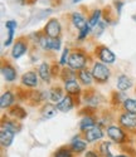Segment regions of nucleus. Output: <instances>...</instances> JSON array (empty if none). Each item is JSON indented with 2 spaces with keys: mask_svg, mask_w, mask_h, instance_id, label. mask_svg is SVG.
Segmentation results:
<instances>
[{
  "mask_svg": "<svg viewBox=\"0 0 136 157\" xmlns=\"http://www.w3.org/2000/svg\"><path fill=\"white\" fill-rule=\"evenodd\" d=\"M92 75L97 82L105 83L108 81V78L111 75V72L105 65V63H94L93 68H92Z\"/></svg>",
  "mask_w": 136,
  "mask_h": 157,
  "instance_id": "obj_1",
  "label": "nucleus"
},
{
  "mask_svg": "<svg viewBox=\"0 0 136 157\" xmlns=\"http://www.w3.org/2000/svg\"><path fill=\"white\" fill-rule=\"evenodd\" d=\"M86 56L82 53V52H74L68 58V67L74 69V71H81L85 68L86 65Z\"/></svg>",
  "mask_w": 136,
  "mask_h": 157,
  "instance_id": "obj_2",
  "label": "nucleus"
},
{
  "mask_svg": "<svg viewBox=\"0 0 136 157\" xmlns=\"http://www.w3.org/2000/svg\"><path fill=\"white\" fill-rule=\"evenodd\" d=\"M39 44L42 45L44 50H53V52H58L61 49V39L59 38H50L48 35L40 36L39 38Z\"/></svg>",
  "mask_w": 136,
  "mask_h": 157,
  "instance_id": "obj_3",
  "label": "nucleus"
},
{
  "mask_svg": "<svg viewBox=\"0 0 136 157\" xmlns=\"http://www.w3.org/2000/svg\"><path fill=\"white\" fill-rule=\"evenodd\" d=\"M62 32V27L58 19H49V21L46 24L44 27V33L46 35L50 36V38H58L59 34Z\"/></svg>",
  "mask_w": 136,
  "mask_h": 157,
  "instance_id": "obj_4",
  "label": "nucleus"
},
{
  "mask_svg": "<svg viewBox=\"0 0 136 157\" xmlns=\"http://www.w3.org/2000/svg\"><path fill=\"white\" fill-rule=\"evenodd\" d=\"M107 135L112 141H115L117 143H122L126 138L125 132L117 126H108L107 127Z\"/></svg>",
  "mask_w": 136,
  "mask_h": 157,
  "instance_id": "obj_5",
  "label": "nucleus"
},
{
  "mask_svg": "<svg viewBox=\"0 0 136 157\" xmlns=\"http://www.w3.org/2000/svg\"><path fill=\"white\" fill-rule=\"evenodd\" d=\"M98 58L105 64H112L116 60V56L112 53V50L108 49L107 47H101L100 48V50H98Z\"/></svg>",
  "mask_w": 136,
  "mask_h": 157,
  "instance_id": "obj_6",
  "label": "nucleus"
},
{
  "mask_svg": "<svg viewBox=\"0 0 136 157\" xmlns=\"http://www.w3.org/2000/svg\"><path fill=\"white\" fill-rule=\"evenodd\" d=\"M120 123L124 127H127V128L136 127V114L130 113V112H125L124 114L120 116Z\"/></svg>",
  "mask_w": 136,
  "mask_h": 157,
  "instance_id": "obj_7",
  "label": "nucleus"
},
{
  "mask_svg": "<svg viewBox=\"0 0 136 157\" xmlns=\"http://www.w3.org/2000/svg\"><path fill=\"white\" fill-rule=\"evenodd\" d=\"M14 136H15V132L3 127L2 131H0V141H2V145L4 147H9L11 145L13 140H14Z\"/></svg>",
  "mask_w": 136,
  "mask_h": 157,
  "instance_id": "obj_8",
  "label": "nucleus"
},
{
  "mask_svg": "<svg viewBox=\"0 0 136 157\" xmlns=\"http://www.w3.org/2000/svg\"><path fill=\"white\" fill-rule=\"evenodd\" d=\"M74 107V103L71 96H64L58 103H57V108L61 112H70Z\"/></svg>",
  "mask_w": 136,
  "mask_h": 157,
  "instance_id": "obj_9",
  "label": "nucleus"
},
{
  "mask_svg": "<svg viewBox=\"0 0 136 157\" xmlns=\"http://www.w3.org/2000/svg\"><path fill=\"white\" fill-rule=\"evenodd\" d=\"M71 19H72L73 25H74V27H76L78 30L83 29L86 25H88V21H87V19L85 18V15L82 14V13H78V11L73 13L72 17H71Z\"/></svg>",
  "mask_w": 136,
  "mask_h": 157,
  "instance_id": "obj_10",
  "label": "nucleus"
},
{
  "mask_svg": "<svg viewBox=\"0 0 136 157\" xmlns=\"http://www.w3.org/2000/svg\"><path fill=\"white\" fill-rule=\"evenodd\" d=\"M17 27H18V23H17L15 20H8V21L5 23V28L8 29V33H9L6 40H5V43H4L5 47H9V45L13 43V39H14V32H15Z\"/></svg>",
  "mask_w": 136,
  "mask_h": 157,
  "instance_id": "obj_11",
  "label": "nucleus"
},
{
  "mask_svg": "<svg viewBox=\"0 0 136 157\" xmlns=\"http://www.w3.org/2000/svg\"><path fill=\"white\" fill-rule=\"evenodd\" d=\"M103 137V132L100 127H92L91 129L86 131V140L88 142H96L98 140H101Z\"/></svg>",
  "mask_w": 136,
  "mask_h": 157,
  "instance_id": "obj_12",
  "label": "nucleus"
},
{
  "mask_svg": "<svg viewBox=\"0 0 136 157\" xmlns=\"http://www.w3.org/2000/svg\"><path fill=\"white\" fill-rule=\"evenodd\" d=\"M22 83L26 87H37L38 86V77L34 72H26L22 77Z\"/></svg>",
  "mask_w": 136,
  "mask_h": 157,
  "instance_id": "obj_13",
  "label": "nucleus"
},
{
  "mask_svg": "<svg viewBox=\"0 0 136 157\" xmlns=\"http://www.w3.org/2000/svg\"><path fill=\"white\" fill-rule=\"evenodd\" d=\"M131 87H132V81H131V78H129L127 75L121 74L117 78V89L118 90H121V92H125V90H127Z\"/></svg>",
  "mask_w": 136,
  "mask_h": 157,
  "instance_id": "obj_14",
  "label": "nucleus"
},
{
  "mask_svg": "<svg viewBox=\"0 0 136 157\" xmlns=\"http://www.w3.org/2000/svg\"><path fill=\"white\" fill-rule=\"evenodd\" d=\"M25 52H26V44L22 40L17 42L14 44V47H13V50H11V57L14 58V59H19L22 56L25 54Z\"/></svg>",
  "mask_w": 136,
  "mask_h": 157,
  "instance_id": "obj_15",
  "label": "nucleus"
},
{
  "mask_svg": "<svg viewBox=\"0 0 136 157\" xmlns=\"http://www.w3.org/2000/svg\"><path fill=\"white\" fill-rule=\"evenodd\" d=\"M2 73H3V75H4V78H5L6 82H13V81L17 79V71L13 68L11 65H9V64L3 65Z\"/></svg>",
  "mask_w": 136,
  "mask_h": 157,
  "instance_id": "obj_16",
  "label": "nucleus"
},
{
  "mask_svg": "<svg viewBox=\"0 0 136 157\" xmlns=\"http://www.w3.org/2000/svg\"><path fill=\"white\" fill-rule=\"evenodd\" d=\"M64 89L68 94H78L81 92V87L76 79H71V81L64 82Z\"/></svg>",
  "mask_w": 136,
  "mask_h": 157,
  "instance_id": "obj_17",
  "label": "nucleus"
},
{
  "mask_svg": "<svg viewBox=\"0 0 136 157\" xmlns=\"http://www.w3.org/2000/svg\"><path fill=\"white\" fill-rule=\"evenodd\" d=\"M78 78H79V81L82 82L83 84H86V86H90V84L92 83V81H93L92 71H88V69H86V68L81 69V71L78 72Z\"/></svg>",
  "mask_w": 136,
  "mask_h": 157,
  "instance_id": "obj_18",
  "label": "nucleus"
},
{
  "mask_svg": "<svg viewBox=\"0 0 136 157\" xmlns=\"http://www.w3.org/2000/svg\"><path fill=\"white\" fill-rule=\"evenodd\" d=\"M38 74L44 82H48L50 78V67L48 63H42L38 68Z\"/></svg>",
  "mask_w": 136,
  "mask_h": 157,
  "instance_id": "obj_19",
  "label": "nucleus"
},
{
  "mask_svg": "<svg viewBox=\"0 0 136 157\" xmlns=\"http://www.w3.org/2000/svg\"><path fill=\"white\" fill-rule=\"evenodd\" d=\"M13 103H14V96H13L11 92H5L2 96V98H0V106H2V108H8Z\"/></svg>",
  "mask_w": 136,
  "mask_h": 157,
  "instance_id": "obj_20",
  "label": "nucleus"
},
{
  "mask_svg": "<svg viewBox=\"0 0 136 157\" xmlns=\"http://www.w3.org/2000/svg\"><path fill=\"white\" fill-rule=\"evenodd\" d=\"M94 123H96V121H94L92 117H90V116L83 117L82 121L79 122V129L81 131H85V132H86V131H88L92 127H94Z\"/></svg>",
  "mask_w": 136,
  "mask_h": 157,
  "instance_id": "obj_21",
  "label": "nucleus"
},
{
  "mask_svg": "<svg viewBox=\"0 0 136 157\" xmlns=\"http://www.w3.org/2000/svg\"><path fill=\"white\" fill-rule=\"evenodd\" d=\"M86 147H87V143L85 141H82V140H79V138H74L72 141V143H71V148L74 152H78V153L83 152L86 150Z\"/></svg>",
  "mask_w": 136,
  "mask_h": 157,
  "instance_id": "obj_22",
  "label": "nucleus"
},
{
  "mask_svg": "<svg viewBox=\"0 0 136 157\" xmlns=\"http://www.w3.org/2000/svg\"><path fill=\"white\" fill-rule=\"evenodd\" d=\"M101 17H102V11H101V9H96V10L92 13V15L90 17V19H88V25H90L91 28L96 27V25L101 21Z\"/></svg>",
  "mask_w": 136,
  "mask_h": 157,
  "instance_id": "obj_23",
  "label": "nucleus"
},
{
  "mask_svg": "<svg viewBox=\"0 0 136 157\" xmlns=\"http://www.w3.org/2000/svg\"><path fill=\"white\" fill-rule=\"evenodd\" d=\"M57 106H53V104H46L42 113H43V117L44 118H52L57 114Z\"/></svg>",
  "mask_w": 136,
  "mask_h": 157,
  "instance_id": "obj_24",
  "label": "nucleus"
},
{
  "mask_svg": "<svg viewBox=\"0 0 136 157\" xmlns=\"http://www.w3.org/2000/svg\"><path fill=\"white\" fill-rule=\"evenodd\" d=\"M124 108L126 109V112H130V113H135L136 114V99H134V98H126L124 101Z\"/></svg>",
  "mask_w": 136,
  "mask_h": 157,
  "instance_id": "obj_25",
  "label": "nucleus"
},
{
  "mask_svg": "<svg viewBox=\"0 0 136 157\" xmlns=\"http://www.w3.org/2000/svg\"><path fill=\"white\" fill-rule=\"evenodd\" d=\"M63 98V93H62V89L61 88H53L50 92H49V99L53 102H59Z\"/></svg>",
  "mask_w": 136,
  "mask_h": 157,
  "instance_id": "obj_26",
  "label": "nucleus"
},
{
  "mask_svg": "<svg viewBox=\"0 0 136 157\" xmlns=\"http://www.w3.org/2000/svg\"><path fill=\"white\" fill-rule=\"evenodd\" d=\"M62 77H63L64 82L71 81V79H76V74H74V72L72 71V68H70V69H63Z\"/></svg>",
  "mask_w": 136,
  "mask_h": 157,
  "instance_id": "obj_27",
  "label": "nucleus"
},
{
  "mask_svg": "<svg viewBox=\"0 0 136 157\" xmlns=\"http://www.w3.org/2000/svg\"><path fill=\"white\" fill-rule=\"evenodd\" d=\"M105 28H106V23L105 21H100L96 27H93V32H94V34H96L97 36H100L102 33H103V30H105Z\"/></svg>",
  "mask_w": 136,
  "mask_h": 157,
  "instance_id": "obj_28",
  "label": "nucleus"
},
{
  "mask_svg": "<svg viewBox=\"0 0 136 157\" xmlns=\"http://www.w3.org/2000/svg\"><path fill=\"white\" fill-rule=\"evenodd\" d=\"M100 151L105 156H111V152H110V142H102L101 146H100Z\"/></svg>",
  "mask_w": 136,
  "mask_h": 157,
  "instance_id": "obj_29",
  "label": "nucleus"
},
{
  "mask_svg": "<svg viewBox=\"0 0 136 157\" xmlns=\"http://www.w3.org/2000/svg\"><path fill=\"white\" fill-rule=\"evenodd\" d=\"M91 27H90V25H86V27L83 28V29H81L79 30V34H78V39H79V40H83V39L91 33Z\"/></svg>",
  "mask_w": 136,
  "mask_h": 157,
  "instance_id": "obj_30",
  "label": "nucleus"
},
{
  "mask_svg": "<svg viewBox=\"0 0 136 157\" xmlns=\"http://www.w3.org/2000/svg\"><path fill=\"white\" fill-rule=\"evenodd\" d=\"M68 58H70V49L66 48L62 53V57H61V60H59V64L61 65H64L68 63Z\"/></svg>",
  "mask_w": 136,
  "mask_h": 157,
  "instance_id": "obj_31",
  "label": "nucleus"
},
{
  "mask_svg": "<svg viewBox=\"0 0 136 157\" xmlns=\"http://www.w3.org/2000/svg\"><path fill=\"white\" fill-rule=\"evenodd\" d=\"M54 157H72V155H71V152L68 151L67 148H61L56 153V156H54Z\"/></svg>",
  "mask_w": 136,
  "mask_h": 157,
  "instance_id": "obj_32",
  "label": "nucleus"
},
{
  "mask_svg": "<svg viewBox=\"0 0 136 157\" xmlns=\"http://www.w3.org/2000/svg\"><path fill=\"white\" fill-rule=\"evenodd\" d=\"M85 157H98V156H97V153H94L93 151H88Z\"/></svg>",
  "mask_w": 136,
  "mask_h": 157,
  "instance_id": "obj_33",
  "label": "nucleus"
},
{
  "mask_svg": "<svg viewBox=\"0 0 136 157\" xmlns=\"http://www.w3.org/2000/svg\"><path fill=\"white\" fill-rule=\"evenodd\" d=\"M79 2H82V0H72L73 4H77V3H79Z\"/></svg>",
  "mask_w": 136,
  "mask_h": 157,
  "instance_id": "obj_34",
  "label": "nucleus"
},
{
  "mask_svg": "<svg viewBox=\"0 0 136 157\" xmlns=\"http://www.w3.org/2000/svg\"><path fill=\"white\" fill-rule=\"evenodd\" d=\"M116 157H129V156H125V155H120V156H116Z\"/></svg>",
  "mask_w": 136,
  "mask_h": 157,
  "instance_id": "obj_35",
  "label": "nucleus"
},
{
  "mask_svg": "<svg viewBox=\"0 0 136 157\" xmlns=\"http://www.w3.org/2000/svg\"><path fill=\"white\" fill-rule=\"evenodd\" d=\"M17 2H20V3H22V2H23V0H17Z\"/></svg>",
  "mask_w": 136,
  "mask_h": 157,
  "instance_id": "obj_36",
  "label": "nucleus"
}]
</instances>
